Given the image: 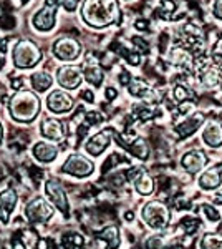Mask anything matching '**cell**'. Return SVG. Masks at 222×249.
Returning a JSON list of instances; mask_svg holds the SVG:
<instances>
[{
	"label": "cell",
	"instance_id": "cell-26",
	"mask_svg": "<svg viewBox=\"0 0 222 249\" xmlns=\"http://www.w3.org/2000/svg\"><path fill=\"white\" fill-rule=\"evenodd\" d=\"M124 148H126V150H130L133 155L138 156V158H141V160H146L148 155H149L148 143L144 142V140H141V138L135 140L131 144H124Z\"/></svg>",
	"mask_w": 222,
	"mask_h": 249
},
{
	"label": "cell",
	"instance_id": "cell-36",
	"mask_svg": "<svg viewBox=\"0 0 222 249\" xmlns=\"http://www.w3.org/2000/svg\"><path fill=\"white\" fill-rule=\"evenodd\" d=\"M131 75L128 73L126 70H121V73H120V83L121 85H130V82H131Z\"/></svg>",
	"mask_w": 222,
	"mask_h": 249
},
{
	"label": "cell",
	"instance_id": "cell-12",
	"mask_svg": "<svg viewBox=\"0 0 222 249\" xmlns=\"http://www.w3.org/2000/svg\"><path fill=\"white\" fill-rule=\"evenodd\" d=\"M111 143V130H104L100 131V133L93 135L86 143V151L91 156H100L110 146Z\"/></svg>",
	"mask_w": 222,
	"mask_h": 249
},
{
	"label": "cell",
	"instance_id": "cell-29",
	"mask_svg": "<svg viewBox=\"0 0 222 249\" xmlns=\"http://www.w3.org/2000/svg\"><path fill=\"white\" fill-rule=\"evenodd\" d=\"M171 60L176 63V65H179V67H189V65H191V57H189V55L186 53V52L177 50V48H174V50H172Z\"/></svg>",
	"mask_w": 222,
	"mask_h": 249
},
{
	"label": "cell",
	"instance_id": "cell-40",
	"mask_svg": "<svg viewBox=\"0 0 222 249\" xmlns=\"http://www.w3.org/2000/svg\"><path fill=\"white\" fill-rule=\"evenodd\" d=\"M146 20H136V23H135V27L138 30H149V25H146Z\"/></svg>",
	"mask_w": 222,
	"mask_h": 249
},
{
	"label": "cell",
	"instance_id": "cell-16",
	"mask_svg": "<svg viewBox=\"0 0 222 249\" xmlns=\"http://www.w3.org/2000/svg\"><path fill=\"white\" fill-rule=\"evenodd\" d=\"M15 204H17V193L14 190H3L0 193V221L2 223H9L10 214L14 211Z\"/></svg>",
	"mask_w": 222,
	"mask_h": 249
},
{
	"label": "cell",
	"instance_id": "cell-9",
	"mask_svg": "<svg viewBox=\"0 0 222 249\" xmlns=\"http://www.w3.org/2000/svg\"><path fill=\"white\" fill-rule=\"evenodd\" d=\"M56 78H58V83L67 90H75V88L80 87L83 80V73L82 68L75 67V65H65L62 68H58L56 71Z\"/></svg>",
	"mask_w": 222,
	"mask_h": 249
},
{
	"label": "cell",
	"instance_id": "cell-3",
	"mask_svg": "<svg viewBox=\"0 0 222 249\" xmlns=\"http://www.w3.org/2000/svg\"><path fill=\"white\" fill-rule=\"evenodd\" d=\"M12 60L17 68H32L42 60V52L32 40H20L14 47Z\"/></svg>",
	"mask_w": 222,
	"mask_h": 249
},
{
	"label": "cell",
	"instance_id": "cell-13",
	"mask_svg": "<svg viewBox=\"0 0 222 249\" xmlns=\"http://www.w3.org/2000/svg\"><path fill=\"white\" fill-rule=\"evenodd\" d=\"M40 131H42L43 136L53 140V142H60L65 136V130H63V123L56 118H51V116H47V118L42 120V124H40Z\"/></svg>",
	"mask_w": 222,
	"mask_h": 249
},
{
	"label": "cell",
	"instance_id": "cell-45",
	"mask_svg": "<svg viewBox=\"0 0 222 249\" xmlns=\"http://www.w3.org/2000/svg\"><path fill=\"white\" fill-rule=\"evenodd\" d=\"M22 2H23V3H25V2H28V0H22Z\"/></svg>",
	"mask_w": 222,
	"mask_h": 249
},
{
	"label": "cell",
	"instance_id": "cell-8",
	"mask_svg": "<svg viewBox=\"0 0 222 249\" xmlns=\"http://www.w3.org/2000/svg\"><path fill=\"white\" fill-rule=\"evenodd\" d=\"M53 53L60 60L70 62V60H75L80 57V53H82V45H80L75 38L63 37V38H58L53 43Z\"/></svg>",
	"mask_w": 222,
	"mask_h": 249
},
{
	"label": "cell",
	"instance_id": "cell-4",
	"mask_svg": "<svg viewBox=\"0 0 222 249\" xmlns=\"http://www.w3.org/2000/svg\"><path fill=\"white\" fill-rule=\"evenodd\" d=\"M143 219L146 221L151 228L154 230H163L168 226L169 219H171V213L168 206L161 201H151L144 206L143 210Z\"/></svg>",
	"mask_w": 222,
	"mask_h": 249
},
{
	"label": "cell",
	"instance_id": "cell-17",
	"mask_svg": "<svg viewBox=\"0 0 222 249\" xmlns=\"http://www.w3.org/2000/svg\"><path fill=\"white\" fill-rule=\"evenodd\" d=\"M204 120H205V116L201 115V113H196V115L189 116V118H186L183 123H179L176 126L177 140H184V138H188L189 135H192L197 128L204 123Z\"/></svg>",
	"mask_w": 222,
	"mask_h": 249
},
{
	"label": "cell",
	"instance_id": "cell-44",
	"mask_svg": "<svg viewBox=\"0 0 222 249\" xmlns=\"http://www.w3.org/2000/svg\"><path fill=\"white\" fill-rule=\"evenodd\" d=\"M2 138H3V130H2V123H0V143H2Z\"/></svg>",
	"mask_w": 222,
	"mask_h": 249
},
{
	"label": "cell",
	"instance_id": "cell-43",
	"mask_svg": "<svg viewBox=\"0 0 222 249\" xmlns=\"http://www.w3.org/2000/svg\"><path fill=\"white\" fill-rule=\"evenodd\" d=\"M212 201L216 203V204H222V190H221V191H217L216 195H214Z\"/></svg>",
	"mask_w": 222,
	"mask_h": 249
},
{
	"label": "cell",
	"instance_id": "cell-1",
	"mask_svg": "<svg viewBox=\"0 0 222 249\" xmlns=\"http://www.w3.org/2000/svg\"><path fill=\"white\" fill-rule=\"evenodd\" d=\"M82 17L88 25L103 29L121 20L120 7L116 0H85Z\"/></svg>",
	"mask_w": 222,
	"mask_h": 249
},
{
	"label": "cell",
	"instance_id": "cell-39",
	"mask_svg": "<svg viewBox=\"0 0 222 249\" xmlns=\"http://www.w3.org/2000/svg\"><path fill=\"white\" fill-rule=\"evenodd\" d=\"M104 95H106V98H108V100H115L116 96H118V91H116L113 87H108V88H106V91H104Z\"/></svg>",
	"mask_w": 222,
	"mask_h": 249
},
{
	"label": "cell",
	"instance_id": "cell-28",
	"mask_svg": "<svg viewBox=\"0 0 222 249\" xmlns=\"http://www.w3.org/2000/svg\"><path fill=\"white\" fill-rule=\"evenodd\" d=\"M63 248L65 249H82L85 244V239L82 234H76V232H70V234H65L62 239Z\"/></svg>",
	"mask_w": 222,
	"mask_h": 249
},
{
	"label": "cell",
	"instance_id": "cell-35",
	"mask_svg": "<svg viewBox=\"0 0 222 249\" xmlns=\"http://www.w3.org/2000/svg\"><path fill=\"white\" fill-rule=\"evenodd\" d=\"M163 238L161 236H151L146 241V249H163Z\"/></svg>",
	"mask_w": 222,
	"mask_h": 249
},
{
	"label": "cell",
	"instance_id": "cell-30",
	"mask_svg": "<svg viewBox=\"0 0 222 249\" xmlns=\"http://www.w3.org/2000/svg\"><path fill=\"white\" fill-rule=\"evenodd\" d=\"M201 210H203V213L205 214V218L211 221V223H219L221 214H219V211H217L216 208L212 206V204H203V206H201Z\"/></svg>",
	"mask_w": 222,
	"mask_h": 249
},
{
	"label": "cell",
	"instance_id": "cell-34",
	"mask_svg": "<svg viewBox=\"0 0 222 249\" xmlns=\"http://www.w3.org/2000/svg\"><path fill=\"white\" fill-rule=\"evenodd\" d=\"M192 95L191 91H188V88H184V87H181V85H177L174 88V98L177 100V102H184L186 98H192Z\"/></svg>",
	"mask_w": 222,
	"mask_h": 249
},
{
	"label": "cell",
	"instance_id": "cell-38",
	"mask_svg": "<svg viewBox=\"0 0 222 249\" xmlns=\"http://www.w3.org/2000/svg\"><path fill=\"white\" fill-rule=\"evenodd\" d=\"M214 15L219 20H222V0H216L214 2Z\"/></svg>",
	"mask_w": 222,
	"mask_h": 249
},
{
	"label": "cell",
	"instance_id": "cell-27",
	"mask_svg": "<svg viewBox=\"0 0 222 249\" xmlns=\"http://www.w3.org/2000/svg\"><path fill=\"white\" fill-rule=\"evenodd\" d=\"M199 248L201 249H222V236L214 234V232L204 234L199 243Z\"/></svg>",
	"mask_w": 222,
	"mask_h": 249
},
{
	"label": "cell",
	"instance_id": "cell-25",
	"mask_svg": "<svg viewBox=\"0 0 222 249\" xmlns=\"http://www.w3.org/2000/svg\"><path fill=\"white\" fill-rule=\"evenodd\" d=\"M51 83H53V80H51V77L47 71H35V73L32 75V87L37 91H40V93L48 90V88L51 87Z\"/></svg>",
	"mask_w": 222,
	"mask_h": 249
},
{
	"label": "cell",
	"instance_id": "cell-20",
	"mask_svg": "<svg viewBox=\"0 0 222 249\" xmlns=\"http://www.w3.org/2000/svg\"><path fill=\"white\" fill-rule=\"evenodd\" d=\"M222 183V164L219 166H214L212 170H207L203 173L199 178V184L204 190H214Z\"/></svg>",
	"mask_w": 222,
	"mask_h": 249
},
{
	"label": "cell",
	"instance_id": "cell-42",
	"mask_svg": "<svg viewBox=\"0 0 222 249\" xmlns=\"http://www.w3.org/2000/svg\"><path fill=\"white\" fill-rule=\"evenodd\" d=\"M5 45H7L5 38L0 37V58H3V53H5Z\"/></svg>",
	"mask_w": 222,
	"mask_h": 249
},
{
	"label": "cell",
	"instance_id": "cell-6",
	"mask_svg": "<svg viewBox=\"0 0 222 249\" xmlns=\"http://www.w3.org/2000/svg\"><path fill=\"white\" fill-rule=\"evenodd\" d=\"M25 216L30 223H45L53 216V210L43 198H35L25 206Z\"/></svg>",
	"mask_w": 222,
	"mask_h": 249
},
{
	"label": "cell",
	"instance_id": "cell-7",
	"mask_svg": "<svg viewBox=\"0 0 222 249\" xmlns=\"http://www.w3.org/2000/svg\"><path fill=\"white\" fill-rule=\"evenodd\" d=\"M62 170L68 175L76 176V178H85V176L91 175L95 166H93V161L82 155H70L67 161L63 163Z\"/></svg>",
	"mask_w": 222,
	"mask_h": 249
},
{
	"label": "cell",
	"instance_id": "cell-37",
	"mask_svg": "<svg viewBox=\"0 0 222 249\" xmlns=\"http://www.w3.org/2000/svg\"><path fill=\"white\" fill-rule=\"evenodd\" d=\"M63 7H65V10L68 12H73L76 9V5H78V0H63Z\"/></svg>",
	"mask_w": 222,
	"mask_h": 249
},
{
	"label": "cell",
	"instance_id": "cell-5",
	"mask_svg": "<svg viewBox=\"0 0 222 249\" xmlns=\"http://www.w3.org/2000/svg\"><path fill=\"white\" fill-rule=\"evenodd\" d=\"M62 3V0H45V5L43 9L37 12L34 17V25L37 30L42 32H48L53 29L55 25V15H56V9Z\"/></svg>",
	"mask_w": 222,
	"mask_h": 249
},
{
	"label": "cell",
	"instance_id": "cell-19",
	"mask_svg": "<svg viewBox=\"0 0 222 249\" xmlns=\"http://www.w3.org/2000/svg\"><path fill=\"white\" fill-rule=\"evenodd\" d=\"M82 73H85V78L95 87H100L103 82V70L100 68L98 63L95 60H90V55H88L86 62L83 63V68H82Z\"/></svg>",
	"mask_w": 222,
	"mask_h": 249
},
{
	"label": "cell",
	"instance_id": "cell-18",
	"mask_svg": "<svg viewBox=\"0 0 222 249\" xmlns=\"http://www.w3.org/2000/svg\"><path fill=\"white\" fill-rule=\"evenodd\" d=\"M203 142L211 148L221 146L222 144V124L216 120L209 122L205 124L204 131H203Z\"/></svg>",
	"mask_w": 222,
	"mask_h": 249
},
{
	"label": "cell",
	"instance_id": "cell-15",
	"mask_svg": "<svg viewBox=\"0 0 222 249\" xmlns=\"http://www.w3.org/2000/svg\"><path fill=\"white\" fill-rule=\"evenodd\" d=\"M205 163H207L205 153H203V151H199V150L189 151V153H186L183 156V160H181V164H183V166L191 173V175L199 173L205 166Z\"/></svg>",
	"mask_w": 222,
	"mask_h": 249
},
{
	"label": "cell",
	"instance_id": "cell-10",
	"mask_svg": "<svg viewBox=\"0 0 222 249\" xmlns=\"http://www.w3.org/2000/svg\"><path fill=\"white\" fill-rule=\"evenodd\" d=\"M47 105L53 113H67L73 108V98L63 90H55L48 95Z\"/></svg>",
	"mask_w": 222,
	"mask_h": 249
},
{
	"label": "cell",
	"instance_id": "cell-33",
	"mask_svg": "<svg viewBox=\"0 0 222 249\" xmlns=\"http://www.w3.org/2000/svg\"><path fill=\"white\" fill-rule=\"evenodd\" d=\"M217 82H219V77H217L216 71L207 70V71H205V73L203 75V83H204V87H214V85H217Z\"/></svg>",
	"mask_w": 222,
	"mask_h": 249
},
{
	"label": "cell",
	"instance_id": "cell-23",
	"mask_svg": "<svg viewBox=\"0 0 222 249\" xmlns=\"http://www.w3.org/2000/svg\"><path fill=\"white\" fill-rule=\"evenodd\" d=\"M128 88H130V93L133 96L144 98V100H148V102H156V96H154V93H153V90L148 87L146 82H143V80L133 78L130 82V85H128Z\"/></svg>",
	"mask_w": 222,
	"mask_h": 249
},
{
	"label": "cell",
	"instance_id": "cell-32",
	"mask_svg": "<svg viewBox=\"0 0 222 249\" xmlns=\"http://www.w3.org/2000/svg\"><path fill=\"white\" fill-rule=\"evenodd\" d=\"M121 53H123V57L128 60V62L131 63V65H139L141 62V57L138 52H133V50H128V48H121Z\"/></svg>",
	"mask_w": 222,
	"mask_h": 249
},
{
	"label": "cell",
	"instance_id": "cell-22",
	"mask_svg": "<svg viewBox=\"0 0 222 249\" xmlns=\"http://www.w3.org/2000/svg\"><path fill=\"white\" fill-rule=\"evenodd\" d=\"M98 241L103 244L104 249H118L120 248V231L116 226H108L98 234Z\"/></svg>",
	"mask_w": 222,
	"mask_h": 249
},
{
	"label": "cell",
	"instance_id": "cell-2",
	"mask_svg": "<svg viewBox=\"0 0 222 249\" xmlns=\"http://www.w3.org/2000/svg\"><path fill=\"white\" fill-rule=\"evenodd\" d=\"M9 110L14 120L22 123L34 122L35 116L40 113V100L30 90H18L10 98Z\"/></svg>",
	"mask_w": 222,
	"mask_h": 249
},
{
	"label": "cell",
	"instance_id": "cell-14",
	"mask_svg": "<svg viewBox=\"0 0 222 249\" xmlns=\"http://www.w3.org/2000/svg\"><path fill=\"white\" fill-rule=\"evenodd\" d=\"M130 176L133 178V181H135V188L136 191L139 193V195H151L153 190H154V183H153V178L148 175L146 170H143V168H135Z\"/></svg>",
	"mask_w": 222,
	"mask_h": 249
},
{
	"label": "cell",
	"instance_id": "cell-31",
	"mask_svg": "<svg viewBox=\"0 0 222 249\" xmlns=\"http://www.w3.org/2000/svg\"><path fill=\"white\" fill-rule=\"evenodd\" d=\"M181 226L184 228V231H186V234H192L197 228H199V221H197L196 218H184L183 221H181Z\"/></svg>",
	"mask_w": 222,
	"mask_h": 249
},
{
	"label": "cell",
	"instance_id": "cell-41",
	"mask_svg": "<svg viewBox=\"0 0 222 249\" xmlns=\"http://www.w3.org/2000/svg\"><path fill=\"white\" fill-rule=\"evenodd\" d=\"M82 98H85L86 102H90V103H93V100H95V96H93V93L90 90H85V91H82Z\"/></svg>",
	"mask_w": 222,
	"mask_h": 249
},
{
	"label": "cell",
	"instance_id": "cell-21",
	"mask_svg": "<svg viewBox=\"0 0 222 249\" xmlns=\"http://www.w3.org/2000/svg\"><path fill=\"white\" fill-rule=\"evenodd\" d=\"M34 155L38 161L42 163H50L58 156V148L53 146L51 143H45V142H40L34 146Z\"/></svg>",
	"mask_w": 222,
	"mask_h": 249
},
{
	"label": "cell",
	"instance_id": "cell-24",
	"mask_svg": "<svg viewBox=\"0 0 222 249\" xmlns=\"http://www.w3.org/2000/svg\"><path fill=\"white\" fill-rule=\"evenodd\" d=\"M35 243L34 231H20L12 238V248L14 249H32V244Z\"/></svg>",
	"mask_w": 222,
	"mask_h": 249
},
{
	"label": "cell",
	"instance_id": "cell-11",
	"mask_svg": "<svg viewBox=\"0 0 222 249\" xmlns=\"http://www.w3.org/2000/svg\"><path fill=\"white\" fill-rule=\"evenodd\" d=\"M45 191L50 196V199L53 201V204L58 208L63 214H68V199H67V193L63 190V186L60 184L56 179H50L45 184Z\"/></svg>",
	"mask_w": 222,
	"mask_h": 249
}]
</instances>
